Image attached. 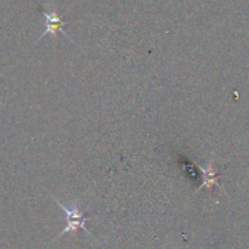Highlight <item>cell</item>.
<instances>
[{"instance_id": "1", "label": "cell", "mask_w": 249, "mask_h": 249, "mask_svg": "<svg viewBox=\"0 0 249 249\" xmlns=\"http://www.w3.org/2000/svg\"><path fill=\"white\" fill-rule=\"evenodd\" d=\"M53 199L57 203V206L65 212L66 216L65 229H63L62 232H60V235L56 237V240H57V238H61L63 235H66V233H74L78 229H82V230H84L88 235L92 236L91 232H89V230L87 229V221L91 220L92 218H89V216L85 215V212L82 211L79 206H73L72 208H68V207L63 206L60 201L53 198Z\"/></svg>"}, {"instance_id": "2", "label": "cell", "mask_w": 249, "mask_h": 249, "mask_svg": "<svg viewBox=\"0 0 249 249\" xmlns=\"http://www.w3.org/2000/svg\"><path fill=\"white\" fill-rule=\"evenodd\" d=\"M196 165L199 168V170L202 172V178H203L202 185L198 187V189H197L196 192L201 191V190H203V189L212 190L213 189V186H218L221 189V186L219 185V182H218V179H219L218 170H216L215 165L213 164V160H209L208 164L203 165V167H202L201 164H196Z\"/></svg>"}, {"instance_id": "3", "label": "cell", "mask_w": 249, "mask_h": 249, "mask_svg": "<svg viewBox=\"0 0 249 249\" xmlns=\"http://www.w3.org/2000/svg\"><path fill=\"white\" fill-rule=\"evenodd\" d=\"M44 17H45V32L41 34L40 38L45 36L46 34H51V36H56L57 32H62L65 36H68V34L63 31V27L67 24V22L63 21L62 17L57 15L55 11H45L44 12Z\"/></svg>"}]
</instances>
